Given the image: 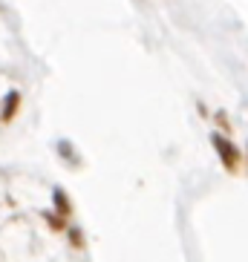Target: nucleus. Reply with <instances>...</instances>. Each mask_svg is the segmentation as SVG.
Returning <instances> with one entry per match:
<instances>
[{"mask_svg": "<svg viewBox=\"0 0 248 262\" xmlns=\"http://www.w3.org/2000/svg\"><path fill=\"white\" fill-rule=\"evenodd\" d=\"M211 144L217 147V153H219V159H222L225 170H237V164H240V150H237L231 141L225 139V136H219V133H214V136H211Z\"/></svg>", "mask_w": 248, "mask_h": 262, "instance_id": "nucleus-1", "label": "nucleus"}, {"mask_svg": "<svg viewBox=\"0 0 248 262\" xmlns=\"http://www.w3.org/2000/svg\"><path fill=\"white\" fill-rule=\"evenodd\" d=\"M17 107H20V93L17 90H12V93H6V98H3V110H0V121H12L17 113Z\"/></svg>", "mask_w": 248, "mask_h": 262, "instance_id": "nucleus-2", "label": "nucleus"}, {"mask_svg": "<svg viewBox=\"0 0 248 262\" xmlns=\"http://www.w3.org/2000/svg\"><path fill=\"white\" fill-rule=\"evenodd\" d=\"M55 210H58V213H61L64 219H67V216L72 213V208H70V199H67V193H64L61 187L55 190Z\"/></svg>", "mask_w": 248, "mask_h": 262, "instance_id": "nucleus-3", "label": "nucleus"}]
</instances>
